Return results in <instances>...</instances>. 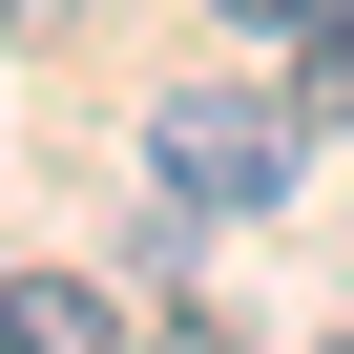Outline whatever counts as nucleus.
I'll use <instances>...</instances> for the list:
<instances>
[{
	"mask_svg": "<svg viewBox=\"0 0 354 354\" xmlns=\"http://www.w3.org/2000/svg\"><path fill=\"white\" fill-rule=\"evenodd\" d=\"M146 188L188 209V230L271 209V188H292V104H271V84H188V104H146Z\"/></svg>",
	"mask_w": 354,
	"mask_h": 354,
	"instance_id": "obj_1",
	"label": "nucleus"
},
{
	"mask_svg": "<svg viewBox=\"0 0 354 354\" xmlns=\"http://www.w3.org/2000/svg\"><path fill=\"white\" fill-rule=\"evenodd\" d=\"M84 333H125L84 271H0V354H84Z\"/></svg>",
	"mask_w": 354,
	"mask_h": 354,
	"instance_id": "obj_2",
	"label": "nucleus"
},
{
	"mask_svg": "<svg viewBox=\"0 0 354 354\" xmlns=\"http://www.w3.org/2000/svg\"><path fill=\"white\" fill-rule=\"evenodd\" d=\"M209 21H230V42H313L333 0H209Z\"/></svg>",
	"mask_w": 354,
	"mask_h": 354,
	"instance_id": "obj_3",
	"label": "nucleus"
},
{
	"mask_svg": "<svg viewBox=\"0 0 354 354\" xmlns=\"http://www.w3.org/2000/svg\"><path fill=\"white\" fill-rule=\"evenodd\" d=\"M313 84H333V104H354V0H333V21H313Z\"/></svg>",
	"mask_w": 354,
	"mask_h": 354,
	"instance_id": "obj_4",
	"label": "nucleus"
},
{
	"mask_svg": "<svg viewBox=\"0 0 354 354\" xmlns=\"http://www.w3.org/2000/svg\"><path fill=\"white\" fill-rule=\"evenodd\" d=\"M63 21H84V0H0V42H63Z\"/></svg>",
	"mask_w": 354,
	"mask_h": 354,
	"instance_id": "obj_5",
	"label": "nucleus"
}]
</instances>
